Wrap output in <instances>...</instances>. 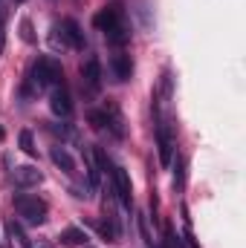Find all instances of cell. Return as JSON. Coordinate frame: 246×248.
Wrapping results in <instances>:
<instances>
[{"mask_svg":"<svg viewBox=\"0 0 246 248\" xmlns=\"http://www.w3.org/2000/svg\"><path fill=\"white\" fill-rule=\"evenodd\" d=\"M12 205H15V211L23 222H29V225H44L47 222V211H50L47 199H41L35 193H15Z\"/></svg>","mask_w":246,"mask_h":248,"instance_id":"cell-2","label":"cell"},{"mask_svg":"<svg viewBox=\"0 0 246 248\" xmlns=\"http://www.w3.org/2000/svg\"><path fill=\"white\" fill-rule=\"evenodd\" d=\"M55 32H61V44H67L70 49H84V32H81V26L72 20V17H64L61 23L55 26Z\"/></svg>","mask_w":246,"mask_h":248,"instance_id":"cell-9","label":"cell"},{"mask_svg":"<svg viewBox=\"0 0 246 248\" xmlns=\"http://www.w3.org/2000/svg\"><path fill=\"white\" fill-rule=\"evenodd\" d=\"M38 93L41 90H47V87H55V84H61L64 81V66L58 58H53V55H44V58H38V61L32 63V72H29V78H26Z\"/></svg>","mask_w":246,"mask_h":248,"instance_id":"cell-1","label":"cell"},{"mask_svg":"<svg viewBox=\"0 0 246 248\" xmlns=\"http://www.w3.org/2000/svg\"><path fill=\"white\" fill-rule=\"evenodd\" d=\"M50 159L55 162V168H61L67 176H75V159L67 153V147H61V144H55L53 150H50Z\"/></svg>","mask_w":246,"mask_h":248,"instance_id":"cell-12","label":"cell"},{"mask_svg":"<svg viewBox=\"0 0 246 248\" xmlns=\"http://www.w3.org/2000/svg\"><path fill=\"white\" fill-rule=\"evenodd\" d=\"M20 38H23V44H35L38 41L35 32H32V20L29 17H20Z\"/></svg>","mask_w":246,"mask_h":248,"instance_id":"cell-17","label":"cell"},{"mask_svg":"<svg viewBox=\"0 0 246 248\" xmlns=\"http://www.w3.org/2000/svg\"><path fill=\"white\" fill-rule=\"evenodd\" d=\"M6 231H9V240L12 243H18V248H35L29 243V237H26V231L20 228V222H15V219H9L6 222Z\"/></svg>","mask_w":246,"mask_h":248,"instance_id":"cell-14","label":"cell"},{"mask_svg":"<svg viewBox=\"0 0 246 248\" xmlns=\"http://www.w3.org/2000/svg\"><path fill=\"white\" fill-rule=\"evenodd\" d=\"M110 179H113V190H116L119 202H122L124 208H130V205H133V185H130V173H127L124 168H119V165H113Z\"/></svg>","mask_w":246,"mask_h":248,"instance_id":"cell-6","label":"cell"},{"mask_svg":"<svg viewBox=\"0 0 246 248\" xmlns=\"http://www.w3.org/2000/svg\"><path fill=\"white\" fill-rule=\"evenodd\" d=\"M3 139H6V130H3V127H0V141H3Z\"/></svg>","mask_w":246,"mask_h":248,"instance_id":"cell-19","label":"cell"},{"mask_svg":"<svg viewBox=\"0 0 246 248\" xmlns=\"http://www.w3.org/2000/svg\"><path fill=\"white\" fill-rule=\"evenodd\" d=\"M58 240H61V246H87L90 237H87L81 228H64Z\"/></svg>","mask_w":246,"mask_h":248,"instance_id":"cell-15","label":"cell"},{"mask_svg":"<svg viewBox=\"0 0 246 248\" xmlns=\"http://www.w3.org/2000/svg\"><path fill=\"white\" fill-rule=\"evenodd\" d=\"M81 87L87 93H99L102 90V61L96 55L81 63Z\"/></svg>","mask_w":246,"mask_h":248,"instance_id":"cell-7","label":"cell"},{"mask_svg":"<svg viewBox=\"0 0 246 248\" xmlns=\"http://www.w3.org/2000/svg\"><path fill=\"white\" fill-rule=\"evenodd\" d=\"M0 248H3V246H0Z\"/></svg>","mask_w":246,"mask_h":248,"instance_id":"cell-20","label":"cell"},{"mask_svg":"<svg viewBox=\"0 0 246 248\" xmlns=\"http://www.w3.org/2000/svg\"><path fill=\"white\" fill-rule=\"evenodd\" d=\"M87 119H90V124H93L96 130H110L116 139H122V136H124L122 116H119L116 104H105V110H90V113H87Z\"/></svg>","mask_w":246,"mask_h":248,"instance_id":"cell-3","label":"cell"},{"mask_svg":"<svg viewBox=\"0 0 246 248\" xmlns=\"http://www.w3.org/2000/svg\"><path fill=\"white\" fill-rule=\"evenodd\" d=\"M174 147H177V141H174V127H171L168 119H159V124H157V153H159V165H162V168L171 165Z\"/></svg>","mask_w":246,"mask_h":248,"instance_id":"cell-4","label":"cell"},{"mask_svg":"<svg viewBox=\"0 0 246 248\" xmlns=\"http://www.w3.org/2000/svg\"><path fill=\"white\" fill-rule=\"evenodd\" d=\"M12 176H15V185L18 187H38L44 182V173L35 165H18L12 170Z\"/></svg>","mask_w":246,"mask_h":248,"instance_id":"cell-10","label":"cell"},{"mask_svg":"<svg viewBox=\"0 0 246 248\" xmlns=\"http://www.w3.org/2000/svg\"><path fill=\"white\" fill-rule=\"evenodd\" d=\"M18 141H20V150H23L26 156H35V153H38V147H35V139H32V130H20Z\"/></svg>","mask_w":246,"mask_h":248,"instance_id":"cell-16","label":"cell"},{"mask_svg":"<svg viewBox=\"0 0 246 248\" xmlns=\"http://www.w3.org/2000/svg\"><path fill=\"white\" fill-rule=\"evenodd\" d=\"M6 49V9H0V55Z\"/></svg>","mask_w":246,"mask_h":248,"instance_id":"cell-18","label":"cell"},{"mask_svg":"<svg viewBox=\"0 0 246 248\" xmlns=\"http://www.w3.org/2000/svg\"><path fill=\"white\" fill-rule=\"evenodd\" d=\"M50 107H53V113L61 116V119H70V116H72V95H70V90H67L64 81L53 87V93H50Z\"/></svg>","mask_w":246,"mask_h":248,"instance_id":"cell-8","label":"cell"},{"mask_svg":"<svg viewBox=\"0 0 246 248\" xmlns=\"http://www.w3.org/2000/svg\"><path fill=\"white\" fill-rule=\"evenodd\" d=\"M119 23H124L122 3H110V6L99 9V12H96V17H93V26H96L99 32H107V29H113V26H119Z\"/></svg>","mask_w":246,"mask_h":248,"instance_id":"cell-5","label":"cell"},{"mask_svg":"<svg viewBox=\"0 0 246 248\" xmlns=\"http://www.w3.org/2000/svg\"><path fill=\"white\" fill-rule=\"evenodd\" d=\"M110 72H113L116 81H127V78L133 75V58L124 55V52H116V55L110 58Z\"/></svg>","mask_w":246,"mask_h":248,"instance_id":"cell-11","label":"cell"},{"mask_svg":"<svg viewBox=\"0 0 246 248\" xmlns=\"http://www.w3.org/2000/svg\"><path fill=\"white\" fill-rule=\"evenodd\" d=\"M105 38H107L110 46H124V44H130V29H127V23H119V26L107 29Z\"/></svg>","mask_w":246,"mask_h":248,"instance_id":"cell-13","label":"cell"}]
</instances>
